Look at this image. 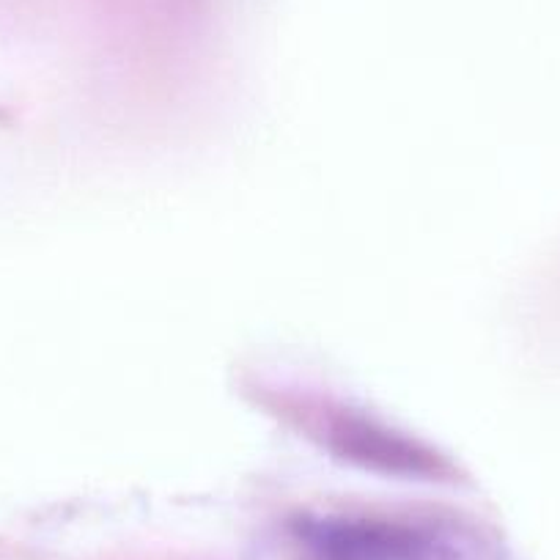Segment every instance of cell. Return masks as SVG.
Returning a JSON list of instances; mask_svg holds the SVG:
<instances>
[{
  "instance_id": "cell-1",
  "label": "cell",
  "mask_w": 560,
  "mask_h": 560,
  "mask_svg": "<svg viewBox=\"0 0 560 560\" xmlns=\"http://www.w3.org/2000/svg\"><path fill=\"white\" fill-rule=\"evenodd\" d=\"M308 560H456L427 530L390 522H319L305 530Z\"/></svg>"
}]
</instances>
